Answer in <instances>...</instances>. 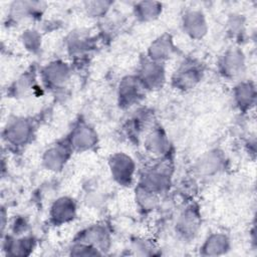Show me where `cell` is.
I'll list each match as a JSON object with an SVG mask.
<instances>
[{
    "instance_id": "22",
    "label": "cell",
    "mask_w": 257,
    "mask_h": 257,
    "mask_svg": "<svg viewBox=\"0 0 257 257\" xmlns=\"http://www.w3.org/2000/svg\"><path fill=\"white\" fill-rule=\"evenodd\" d=\"M227 247V240L222 235H214L210 237L205 245V249L208 250V253L213 254V251L215 250L214 254H217L220 252L221 249H226Z\"/></svg>"
},
{
    "instance_id": "5",
    "label": "cell",
    "mask_w": 257,
    "mask_h": 257,
    "mask_svg": "<svg viewBox=\"0 0 257 257\" xmlns=\"http://www.w3.org/2000/svg\"><path fill=\"white\" fill-rule=\"evenodd\" d=\"M184 30L194 38L202 37L207 30L205 17L201 11L191 10L188 11L183 17Z\"/></svg>"
},
{
    "instance_id": "11",
    "label": "cell",
    "mask_w": 257,
    "mask_h": 257,
    "mask_svg": "<svg viewBox=\"0 0 257 257\" xmlns=\"http://www.w3.org/2000/svg\"><path fill=\"white\" fill-rule=\"evenodd\" d=\"M199 221L200 219L197 212L193 210V208H188L186 211H184L178 220V230L180 233L186 236L192 235L197 231L199 227Z\"/></svg>"
},
{
    "instance_id": "19",
    "label": "cell",
    "mask_w": 257,
    "mask_h": 257,
    "mask_svg": "<svg viewBox=\"0 0 257 257\" xmlns=\"http://www.w3.org/2000/svg\"><path fill=\"white\" fill-rule=\"evenodd\" d=\"M162 4L159 2L143 1L136 5V14L143 20H152L160 14Z\"/></svg>"
},
{
    "instance_id": "18",
    "label": "cell",
    "mask_w": 257,
    "mask_h": 257,
    "mask_svg": "<svg viewBox=\"0 0 257 257\" xmlns=\"http://www.w3.org/2000/svg\"><path fill=\"white\" fill-rule=\"evenodd\" d=\"M223 71L229 75H236L242 70L243 66V57L238 50H231L226 53L224 56L223 62Z\"/></svg>"
},
{
    "instance_id": "2",
    "label": "cell",
    "mask_w": 257,
    "mask_h": 257,
    "mask_svg": "<svg viewBox=\"0 0 257 257\" xmlns=\"http://www.w3.org/2000/svg\"><path fill=\"white\" fill-rule=\"evenodd\" d=\"M109 167L115 181L122 185L131 183L135 172V164L130 157L124 154H116L111 157Z\"/></svg>"
},
{
    "instance_id": "12",
    "label": "cell",
    "mask_w": 257,
    "mask_h": 257,
    "mask_svg": "<svg viewBox=\"0 0 257 257\" xmlns=\"http://www.w3.org/2000/svg\"><path fill=\"white\" fill-rule=\"evenodd\" d=\"M67 149L63 146H56L51 149H49L43 158V162L45 166L50 170H58L60 169L65 160L67 159Z\"/></svg>"
},
{
    "instance_id": "17",
    "label": "cell",
    "mask_w": 257,
    "mask_h": 257,
    "mask_svg": "<svg viewBox=\"0 0 257 257\" xmlns=\"http://www.w3.org/2000/svg\"><path fill=\"white\" fill-rule=\"evenodd\" d=\"M222 165V159L217 152H210L204 156L197 166V170L202 175H210L220 169Z\"/></svg>"
},
{
    "instance_id": "10",
    "label": "cell",
    "mask_w": 257,
    "mask_h": 257,
    "mask_svg": "<svg viewBox=\"0 0 257 257\" xmlns=\"http://www.w3.org/2000/svg\"><path fill=\"white\" fill-rule=\"evenodd\" d=\"M200 79V70L193 63L184 64L176 74V84L181 88L193 87Z\"/></svg>"
},
{
    "instance_id": "3",
    "label": "cell",
    "mask_w": 257,
    "mask_h": 257,
    "mask_svg": "<svg viewBox=\"0 0 257 257\" xmlns=\"http://www.w3.org/2000/svg\"><path fill=\"white\" fill-rule=\"evenodd\" d=\"M32 134L31 123L24 118H17L10 121L4 132V138L7 143L14 146L25 144Z\"/></svg>"
},
{
    "instance_id": "23",
    "label": "cell",
    "mask_w": 257,
    "mask_h": 257,
    "mask_svg": "<svg viewBox=\"0 0 257 257\" xmlns=\"http://www.w3.org/2000/svg\"><path fill=\"white\" fill-rule=\"evenodd\" d=\"M108 8V3L104 1H92L86 3L87 12L93 16L103 14Z\"/></svg>"
},
{
    "instance_id": "9",
    "label": "cell",
    "mask_w": 257,
    "mask_h": 257,
    "mask_svg": "<svg viewBox=\"0 0 257 257\" xmlns=\"http://www.w3.org/2000/svg\"><path fill=\"white\" fill-rule=\"evenodd\" d=\"M44 78L50 85H60L66 81L69 75L68 67L65 63L55 61L48 64L43 70Z\"/></svg>"
},
{
    "instance_id": "8",
    "label": "cell",
    "mask_w": 257,
    "mask_h": 257,
    "mask_svg": "<svg viewBox=\"0 0 257 257\" xmlns=\"http://www.w3.org/2000/svg\"><path fill=\"white\" fill-rule=\"evenodd\" d=\"M96 142V135L92 128L81 124L77 126L72 135L70 144L77 150H85L92 147Z\"/></svg>"
},
{
    "instance_id": "21",
    "label": "cell",
    "mask_w": 257,
    "mask_h": 257,
    "mask_svg": "<svg viewBox=\"0 0 257 257\" xmlns=\"http://www.w3.org/2000/svg\"><path fill=\"white\" fill-rule=\"evenodd\" d=\"M253 97H254L253 87H251L249 83H242L237 87L236 98L238 99V102L240 105L242 106L248 105L251 102Z\"/></svg>"
},
{
    "instance_id": "20",
    "label": "cell",
    "mask_w": 257,
    "mask_h": 257,
    "mask_svg": "<svg viewBox=\"0 0 257 257\" xmlns=\"http://www.w3.org/2000/svg\"><path fill=\"white\" fill-rule=\"evenodd\" d=\"M137 200L139 204L145 210H151L157 205V194L147 190L144 187H140L137 194Z\"/></svg>"
},
{
    "instance_id": "16",
    "label": "cell",
    "mask_w": 257,
    "mask_h": 257,
    "mask_svg": "<svg viewBox=\"0 0 257 257\" xmlns=\"http://www.w3.org/2000/svg\"><path fill=\"white\" fill-rule=\"evenodd\" d=\"M146 146L152 153L157 155H164L169 150V142L165 134L160 130H156L148 136Z\"/></svg>"
},
{
    "instance_id": "13",
    "label": "cell",
    "mask_w": 257,
    "mask_h": 257,
    "mask_svg": "<svg viewBox=\"0 0 257 257\" xmlns=\"http://www.w3.org/2000/svg\"><path fill=\"white\" fill-rule=\"evenodd\" d=\"M173 51V45L170 37L162 36L155 40L150 47V57L154 61H160L169 57Z\"/></svg>"
},
{
    "instance_id": "14",
    "label": "cell",
    "mask_w": 257,
    "mask_h": 257,
    "mask_svg": "<svg viewBox=\"0 0 257 257\" xmlns=\"http://www.w3.org/2000/svg\"><path fill=\"white\" fill-rule=\"evenodd\" d=\"M83 243L96 248H105L108 243L107 232L103 227L96 226L87 229L83 234Z\"/></svg>"
},
{
    "instance_id": "24",
    "label": "cell",
    "mask_w": 257,
    "mask_h": 257,
    "mask_svg": "<svg viewBox=\"0 0 257 257\" xmlns=\"http://www.w3.org/2000/svg\"><path fill=\"white\" fill-rule=\"evenodd\" d=\"M23 42L27 47V49L34 50L38 46L39 36L35 31H32V30L25 31V33L23 34Z\"/></svg>"
},
{
    "instance_id": "4",
    "label": "cell",
    "mask_w": 257,
    "mask_h": 257,
    "mask_svg": "<svg viewBox=\"0 0 257 257\" xmlns=\"http://www.w3.org/2000/svg\"><path fill=\"white\" fill-rule=\"evenodd\" d=\"M140 81L143 86L155 88L164 81V69L157 61H146L141 69Z\"/></svg>"
},
{
    "instance_id": "7",
    "label": "cell",
    "mask_w": 257,
    "mask_h": 257,
    "mask_svg": "<svg viewBox=\"0 0 257 257\" xmlns=\"http://www.w3.org/2000/svg\"><path fill=\"white\" fill-rule=\"evenodd\" d=\"M75 214V204L73 200L62 197L58 199L51 207V219L55 223H65L73 218Z\"/></svg>"
},
{
    "instance_id": "15",
    "label": "cell",
    "mask_w": 257,
    "mask_h": 257,
    "mask_svg": "<svg viewBox=\"0 0 257 257\" xmlns=\"http://www.w3.org/2000/svg\"><path fill=\"white\" fill-rule=\"evenodd\" d=\"M42 3L40 2H27V1H16L12 3L10 7V16L15 20L26 18L29 15L35 13L41 8Z\"/></svg>"
},
{
    "instance_id": "6",
    "label": "cell",
    "mask_w": 257,
    "mask_h": 257,
    "mask_svg": "<svg viewBox=\"0 0 257 257\" xmlns=\"http://www.w3.org/2000/svg\"><path fill=\"white\" fill-rule=\"evenodd\" d=\"M143 84L139 78L128 76L124 78L119 86V98L120 102L125 105H132L134 102L138 101L142 96Z\"/></svg>"
},
{
    "instance_id": "1",
    "label": "cell",
    "mask_w": 257,
    "mask_h": 257,
    "mask_svg": "<svg viewBox=\"0 0 257 257\" xmlns=\"http://www.w3.org/2000/svg\"><path fill=\"white\" fill-rule=\"evenodd\" d=\"M170 164L162 162L145 173L143 177V184L141 186L156 194L161 193L168 188L170 183Z\"/></svg>"
}]
</instances>
